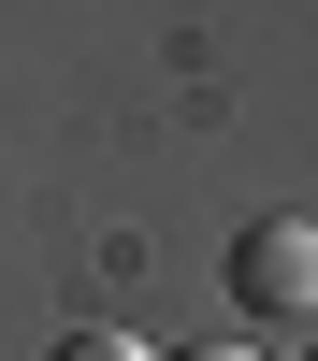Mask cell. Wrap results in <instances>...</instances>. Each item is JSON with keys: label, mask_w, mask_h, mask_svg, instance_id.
<instances>
[{"label": "cell", "mask_w": 318, "mask_h": 361, "mask_svg": "<svg viewBox=\"0 0 318 361\" xmlns=\"http://www.w3.org/2000/svg\"><path fill=\"white\" fill-rule=\"evenodd\" d=\"M44 361H145V347H130V333H116V318H87V333H58Z\"/></svg>", "instance_id": "7a4b0ae2"}, {"label": "cell", "mask_w": 318, "mask_h": 361, "mask_svg": "<svg viewBox=\"0 0 318 361\" xmlns=\"http://www.w3.org/2000/svg\"><path fill=\"white\" fill-rule=\"evenodd\" d=\"M173 361H246V347H231V333H217V347H173Z\"/></svg>", "instance_id": "3957f363"}, {"label": "cell", "mask_w": 318, "mask_h": 361, "mask_svg": "<svg viewBox=\"0 0 318 361\" xmlns=\"http://www.w3.org/2000/svg\"><path fill=\"white\" fill-rule=\"evenodd\" d=\"M304 361H318V347H304Z\"/></svg>", "instance_id": "277c9868"}, {"label": "cell", "mask_w": 318, "mask_h": 361, "mask_svg": "<svg viewBox=\"0 0 318 361\" xmlns=\"http://www.w3.org/2000/svg\"><path fill=\"white\" fill-rule=\"evenodd\" d=\"M231 304H246V318H304V304H318V217L231 231Z\"/></svg>", "instance_id": "6da1fadb"}]
</instances>
